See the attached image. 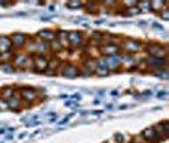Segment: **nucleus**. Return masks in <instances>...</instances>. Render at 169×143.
<instances>
[{"label": "nucleus", "mask_w": 169, "mask_h": 143, "mask_svg": "<svg viewBox=\"0 0 169 143\" xmlns=\"http://www.w3.org/2000/svg\"><path fill=\"white\" fill-rule=\"evenodd\" d=\"M99 51H101L102 56H116V55H120V52H121L118 45H115V43L101 45Z\"/></svg>", "instance_id": "11"}, {"label": "nucleus", "mask_w": 169, "mask_h": 143, "mask_svg": "<svg viewBox=\"0 0 169 143\" xmlns=\"http://www.w3.org/2000/svg\"><path fill=\"white\" fill-rule=\"evenodd\" d=\"M37 37H38L41 41H45V42H51V41L56 39V33L52 29H42L37 33Z\"/></svg>", "instance_id": "14"}, {"label": "nucleus", "mask_w": 169, "mask_h": 143, "mask_svg": "<svg viewBox=\"0 0 169 143\" xmlns=\"http://www.w3.org/2000/svg\"><path fill=\"white\" fill-rule=\"evenodd\" d=\"M72 117H74V113H71V114H70L69 117H65V118H64L62 120H60V122H59V123H57V124H59V126H64V124H66V123H67V122L70 120V118H72Z\"/></svg>", "instance_id": "35"}, {"label": "nucleus", "mask_w": 169, "mask_h": 143, "mask_svg": "<svg viewBox=\"0 0 169 143\" xmlns=\"http://www.w3.org/2000/svg\"><path fill=\"white\" fill-rule=\"evenodd\" d=\"M153 27H154V28H158V29H162V31H163V27H162L160 24H157V23H153Z\"/></svg>", "instance_id": "38"}, {"label": "nucleus", "mask_w": 169, "mask_h": 143, "mask_svg": "<svg viewBox=\"0 0 169 143\" xmlns=\"http://www.w3.org/2000/svg\"><path fill=\"white\" fill-rule=\"evenodd\" d=\"M145 23H146V22H144V20H140V22H139L140 26H145Z\"/></svg>", "instance_id": "42"}, {"label": "nucleus", "mask_w": 169, "mask_h": 143, "mask_svg": "<svg viewBox=\"0 0 169 143\" xmlns=\"http://www.w3.org/2000/svg\"><path fill=\"white\" fill-rule=\"evenodd\" d=\"M34 53L36 55H45L47 51H48V43L45 42V41H34Z\"/></svg>", "instance_id": "18"}, {"label": "nucleus", "mask_w": 169, "mask_h": 143, "mask_svg": "<svg viewBox=\"0 0 169 143\" xmlns=\"http://www.w3.org/2000/svg\"><path fill=\"white\" fill-rule=\"evenodd\" d=\"M153 74H154L157 77L162 79V80H168V79H169V72H168L165 69H163V70H154Z\"/></svg>", "instance_id": "26"}, {"label": "nucleus", "mask_w": 169, "mask_h": 143, "mask_svg": "<svg viewBox=\"0 0 169 143\" xmlns=\"http://www.w3.org/2000/svg\"><path fill=\"white\" fill-rule=\"evenodd\" d=\"M137 5V0H130V2H123L122 3V7L125 9H130V8H134Z\"/></svg>", "instance_id": "28"}, {"label": "nucleus", "mask_w": 169, "mask_h": 143, "mask_svg": "<svg viewBox=\"0 0 169 143\" xmlns=\"http://www.w3.org/2000/svg\"><path fill=\"white\" fill-rule=\"evenodd\" d=\"M33 58V70L37 72H46L48 67V58L46 55H34L32 56Z\"/></svg>", "instance_id": "4"}, {"label": "nucleus", "mask_w": 169, "mask_h": 143, "mask_svg": "<svg viewBox=\"0 0 169 143\" xmlns=\"http://www.w3.org/2000/svg\"><path fill=\"white\" fill-rule=\"evenodd\" d=\"M12 96H14V89L12 86H3L0 89V99L9 100Z\"/></svg>", "instance_id": "19"}, {"label": "nucleus", "mask_w": 169, "mask_h": 143, "mask_svg": "<svg viewBox=\"0 0 169 143\" xmlns=\"http://www.w3.org/2000/svg\"><path fill=\"white\" fill-rule=\"evenodd\" d=\"M67 41H69V46L71 47H80L84 42V34L82 32L77 31H71L67 33Z\"/></svg>", "instance_id": "8"}, {"label": "nucleus", "mask_w": 169, "mask_h": 143, "mask_svg": "<svg viewBox=\"0 0 169 143\" xmlns=\"http://www.w3.org/2000/svg\"><path fill=\"white\" fill-rule=\"evenodd\" d=\"M103 3V5L104 7H107V8H117L118 7V4H117V2H113V0H106V2H102Z\"/></svg>", "instance_id": "32"}, {"label": "nucleus", "mask_w": 169, "mask_h": 143, "mask_svg": "<svg viewBox=\"0 0 169 143\" xmlns=\"http://www.w3.org/2000/svg\"><path fill=\"white\" fill-rule=\"evenodd\" d=\"M27 134H28V133H26V132H23V133H21V136H19V137H18V138H19V139H22V138H24V137H26Z\"/></svg>", "instance_id": "41"}, {"label": "nucleus", "mask_w": 169, "mask_h": 143, "mask_svg": "<svg viewBox=\"0 0 169 143\" xmlns=\"http://www.w3.org/2000/svg\"><path fill=\"white\" fill-rule=\"evenodd\" d=\"M12 50L10 39L7 36H0V53H8Z\"/></svg>", "instance_id": "15"}, {"label": "nucleus", "mask_w": 169, "mask_h": 143, "mask_svg": "<svg viewBox=\"0 0 169 143\" xmlns=\"http://www.w3.org/2000/svg\"><path fill=\"white\" fill-rule=\"evenodd\" d=\"M22 100L21 98H17L15 95L12 96L9 100H8V105H9V109L13 110V112H19L22 109Z\"/></svg>", "instance_id": "17"}, {"label": "nucleus", "mask_w": 169, "mask_h": 143, "mask_svg": "<svg viewBox=\"0 0 169 143\" xmlns=\"http://www.w3.org/2000/svg\"><path fill=\"white\" fill-rule=\"evenodd\" d=\"M64 50V47L61 46V43L57 39H53L51 42H48V51H51L52 53H60Z\"/></svg>", "instance_id": "20"}, {"label": "nucleus", "mask_w": 169, "mask_h": 143, "mask_svg": "<svg viewBox=\"0 0 169 143\" xmlns=\"http://www.w3.org/2000/svg\"><path fill=\"white\" fill-rule=\"evenodd\" d=\"M90 42L93 45H102V42H103V33H101V32H93V34L90 37Z\"/></svg>", "instance_id": "23"}, {"label": "nucleus", "mask_w": 169, "mask_h": 143, "mask_svg": "<svg viewBox=\"0 0 169 143\" xmlns=\"http://www.w3.org/2000/svg\"><path fill=\"white\" fill-rule=\"evenodd\" d=\"M9 109V105H8V100L5 99H0V112H5Z\"/></svg>", "instance_id": "31"}, {"label": "nucleus", "mask_w": 169, "mask_h": 143, "mask_svg": "<svg viewBox=\"0 0 169 143\" xmlns=\"http://www.w3.org/2000/svg\"><path fill=\"white\" fill-rule=\"evenodd\" d=\"M38 91L34 90L33 88H29V86H23L19 89V98L22 100V103H26V104H32L37 100L38 98Z\"/></svg>", "instance_id": "3"}, {"label": "nucleus", "mask_w": 169, "mask_h": 143, "mask_svg": "<svg viewBox=\"0 0 169 143\" xmlns=\"http://www.w3.org/2000/svg\"><path fill=\"white\" fill-rule=\"evenodd\" d=\"M29 37H27L24 33H13L9 39H10V43H12V47L17 48V50H21V48H24L26 45H27V41H28Z\"/></svg>", "instance_id": "5"}, {"label": "nucleus", "mask_w": 169, "mask_h": 143, "mask_svg": "<svg viewBox=\"0 0 169 143\" xmlns=\"http://www.w3.org/2000/svg\"><path fill=\"white\" fill-rule=\"evenodd\" d=\"M115 141H116L117 143H123V142H125V137H123V134H121V133H116V134H115Z\"/></svg>", "instance_id": "34"}, {"label": "nucleus", "mask_w": 169, "mask_h": 143, "mask_svg": "<svg viewBox=\"0 0 169 143\" xmlns=\"http://www.w3.org/2000/svg\"><path fill=\"white\" fill-rule=\"evenodd\" d=\"M142 95H144V96H152V91H150V90H146V91L142 93Z\"/></svg>", "instance_id": "37"}, {"label": "nucleus", "mask_w": 169, "mask_h": 143, "mask_svg": "<svg viewBox=\"0 0 169 143\" xmlns=\"http://www.w3.org/2000/svg\"><path fill=\"white\" fill-rule=\"evenodd\" d=\"M167 96H168L167 91H158V94H157V98L158 99H165Z\"/></svg>", "instance_id": "36"}, {"label": "nucleus", "mask_w": 169, "mask_h": 143, "mask_svg": "<svg viewBox=\"0 0 169 143\" xmlns=\"http://www.w3.org/2000/svg\"><path fill=\"white\" fill-rule=\"evenodd\" d=\"M145 51L147 52V55L150 57H155V58H160V60H165L167 55H168V48L167 46H163L160 43H147L145 46Z\"/></svg>", "instance_id": "2"}, {"label": "nucleus", "mask_w": 169, "mask_h": 143, "mask_svg": "<svg viewBox=\"0 0 169 143\" xmlns=\"http://www.w3.org/2000/svg\"><path fill=\"white\" fill-rule=\"evenodd\" d=\"M145 64H146L147 67H150L153 71L154 70H163L167 66V60H160V58H155V57L147 56L145 58Z\"/></svg>", "instance_id": "9"}, {"label": "nucleus", "mask_w": 169, "mask_h": 143, "mask_svg": "<svg viewBox=\"0 0 169 143\" xmlns=\"http://www.w3.org/2000/svg\"><path fill=\"white\" fill-rule=\"evenodd\" d=\"M155 132L158 133L159 138L162 137V139H167L168 138V133H169V126H168V122L164 120L162 123H159L157 127H154Z\"/></svg>", "instance_id": "13"}, {"label": "nucleus", "mask_w": 169, "mask_h": 143, "mask_svg": "<svg viewBox=\"0 0 169 143\" xmlns=\"http://www.w3.org/2000/svg\"><path fill=\"white\" fill-rule=\"evenodd\" d=\"M112 107H113V105L109 104V105H107V109H112Z\"/></svg>", "instance_id": "44"}, {"label": "nucleus", "mask_w": 169, "mask_h": 143, "mask_svg": "<svg viewBox=\"0 0 169 143\" xmlns=\"http://www.w3.org/2000/svg\"><path fill=\"white\" fill-rule=\"evenodd\" d=\"M80 98H82V95H80L79 93H78L77 95H74V96H72V99H77V100H80Z\"/></svg>", "instance_id": "40"}, {"label": "nucleus", "mask_w": 169, "mask_h": 143, "mask_svg": "<svg viewBox=\"0 0 169 143\" xmlns=\"http://www.w3.org/2000/svg\"><path fill=\"white\" fill-rule=\"evenodd\" d=\"M125 12H126V15H136V14H141L140 10H139V8H137V5L134 7V8H130V9H125Z\"/></svg>", "instance_id": "29"}, {"label": "nucleus", "mask_w": 169, "mask_h": 143, "mask_svg": "<svg viewBox=\"0 0 169 143\" xmlns=\"http://www.w3.org/2000/svg\"><path fill=\"white\" fill-rule=\"evenodd\" d=\"M137 8H139L140 13L150 12V2H147V0H141V2H137Z\"/></svg>", "instance_id": "24"}, {"label": "nucleus", "mask_w": 169, "mask_h": 143, "mask_svg": "<svg viewBox=\"0 0 169 143\" xmlns=\"http://www.w3.org/2000/svg\"><path fill=\"white\" fill-rule=\"evenodd\" d=\"M104 64L107 66V69L111 71H117L121 66V53L116 55V56H103L102 57Z\"/></svg>", "instance_id": "6"}, {"label": "nucleus", "mask_w": 169, "mask_h": 143, "mask_svg": "<svg viewBox=\"0 0 169 143\" xmlns=\"http://www.w3.org/2000/svg\"><path fill=\"white\" fill-rule=\"evenodd\" d=\"M99 103H101V101H99V100H94V105H98Z\"/></svg>", "instance_id": "43"}, {"label": "nucleus", "mask_w": 169, "mask_h": 143, "mask_svg": "<svg viewBox=\"0 0 169 143\" xmlns=\"http://www.w3.org/2000/svg\"><path fill=\"white\" fill-rule=\"evenodd\" d=\"M2 64H3V65L0 66V67H2V70H3L4 72H9V74L14 72V70H15V69L13 67V65H12L10 62H8V64H7V62H2Z\"/></svg>", "instance_id": "27"}, {"label": "nucleus", "mask_w": 169, "mask_h": 143, "mask_svg": "<svg viewBox=\"0 0 169 143\" xmlns=\"http://www.w3.org/2000/svg\"><path fill=\"white\" fill-rule=\"evenodd\" d=\"M61 64V61L57 58V57H52V58H48V67H47V71H56L59 69ZM46 71V72H47Z\"/></svg>", "instance_id": "22"}, {"label": "nucleus", "mask_w": 169, "mask_h": 143, "mask_svg": "<svg viewBox=\"0 0 169 143\" xmlns=\"http://www.w3.org/2000/svg\"><path fill=\"white\" fill-rule=\"evenodd\" d=\"M65 107H66V108H78L79 104L77 103V101L70 100V101H66V103H65Z\"/></svg>", "instance_id": "33"}, {"label": "nucleus", "mask_w": 169, "mask_h": 143, "mask_svg": "<svg viewBox=\"0 0 169 143\" xmlns=\"http://www.w3.org/2000/svg\"><path fill=\"white\" fill-rule=\"evenodd\" d=\"M120 51L126 55H134L141 50V42L137 39H131V38H123L120 45Z\"/></svg>", "instance_id": "1"}, {"label": "nucleus", "mask_w": 169, "mask_h": 143, "mask_svg": "<svg viewBox=\"0 0 169 143\" xmlns=\"http://www.w3.org/2000/svg\"><path fill=\"white\" fill-rule=\"evenodd\" d=\"M111 95H112V96H117V95H118V91H117V90H112V91H111Z\"/></svg>", "instance_id": "39"}, {"label": "nucleus", "mask_w": 169, "mask_h": 143, "mask_svg": "<svg viewBox=\"0 0 169 143\" xmlns=\"http://www.w3.org/2000/svg\"><path fill=\"white\" fill-rule=\"evenodd\" d=\"M141 137H142L146 142H149V143H155V142L160 141V138H159L158 133L155 132L154 127H149V128L144 129V131L141 132Z\"/></svg>", "instance_id": "12"}, {"label": "nucleus", "mask_w": 169, "mask_h": 143, "mask_svg": "<svg viewBox=\"0 0 169 143\" xmlns=\"http://www.w3.org/2000/svg\"><path fill=\"white\" fill-rule=\"evenodd\" d=\"M31 58L29 55H26V53H15L12 56V60L10 62L13 65L14 69H24L27 66V62L28 60Z\"/></svg>", "instance_id": "7"}, {"label": "nucleus", "mask_w": 169, "mask_h": 143, "mask_svg": "<svg viewBox=\"0 0 169 143\" xmlns=\"http://www.w3.org/2000/svg\"><path fill=\"white\" fill-rule=\"evenodd\" d=\"M158 15H159L163 20H169V10H168V8H164L163 10H160V12L158 13Z\"/></svg>", "instance_id": "30"}, {"label": "nucleus", "mask_w": 169, "mask_h": 143, "mask_svg": "<svg viewBox=\"0 0 169 143\" xmlns=\"http://www.w3.org/2000/svg\"><path fill=\"white\" fill-rule=\"evenodd\" d=\"M164 8H168V2H165V0H154V2H150V12L159 13Z\"/></svg>", "instance_id": "16"}, {"label": "nucleus", "mask_w": 169, "mask_h": 143, "mask_svg": "<svg viewBox=\"0 0 169 143\" xmlns=\"http://www.w3.org/2000/svg\"><path fill=\"white\" fill-rule=\"evenodd\" d=\"M56 39L59 41L61 43V46L65 48V47H69V41H67V32L65 31H61L59 33H56Z\"/></svg>", "instance_id": "21"}, {"label": "nucleus", "mask_w": 169, "mask_h": 143, "mask_svg": "<svg viewBox=\"0 0 169 143\" xmlns=\"http://www.w3.org/2000/svg\"><path fill=\"white\" fill-rule=\"evenodd\" d=\"M66 7L69 9H79L82 7H84V3L80 2V0H70V2L66 3Z\"/></svg>", "instance_id": "25"}, {"label": "nucleus", "mask_w": 169, "mask_h": 143, "mask_svg": "<svg viewBox=\"0 0 169 143\" xmlns=\"http://www.w3.org/2000/svg\"><path fill=\"white\" fill-rule=\"evenodd\" d=\"M61 74L62 76L67 77V79H74L79 76V67H77L71 62H65L61 67Z\"/></svg>", "instance_id": "10"}]
</instances>
